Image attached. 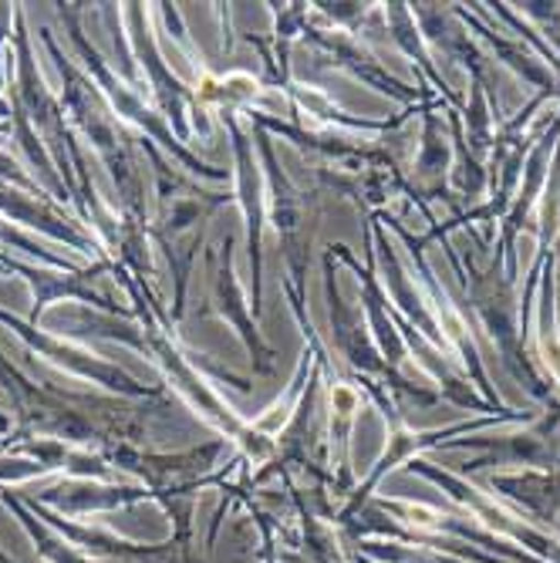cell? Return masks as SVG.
<instances>
[{
  "label": "cell",
  "instance_id": "6da1fadb",
  "mask_svg": "<svg viewBox=\"0 0 560 563\" xmlns=\"http://www.w3.org/2000/svg\"><path fill=\"white\" fill-rule=\"evenodd\" d=\"M0 382H4L18 408V435L44 432L72 442H106L119 449L142 426L139 408H125L119 401H101L88 395H65L58 388H41L18 375L4 354H0Z\"/></svg>",
  "mask_w": 560,
  "mask_h": 563
},
{
  "label": "cell",
  "instance_id": "7a4b0ae2",
  "mask_svg": "<svg viewBox=\"0 0 560 563\" xmlns=\"http://www.w3.org/2000/svg\"><path fill=\"white\" fill-rule=\"evenodd\" d=\"M44 41L51 47V55H55L62 75H65V101H68V109L75 112V119L81 122V129L91 135V142L98 145L101 152V159L109 163L112 176H116V186L122 189L125 202H129V210H135V199H139V176L132 169V152H129V139L109 122V112L106 106L98 101L95 88L62 58V51L55 47V41H51V34L44 31Z\"/></svg>",
  "mask_w": 560,
  "mask_h": 563
},
{
  "label": "cell",
  "instance_id": "3957f363",
  "mask_svg": "<svg viewBox=\"0 0 560 563\" xmlns=\"http://www.w3.org/2000/svg\"><path fill=\"white\" fill-rule=\"evenodd\" d=\"M0 321H4L8 328H14V331H18L31 347H37L41 354L55 357V362L75 368L78 375H85V378H91V382H98V385H109V388H116V391H122V395H152L149 388H142L139 382H132L125 372H119V368H112V365H106V362H95V357H88L85 351L62 347L58 341L44 338L34 324H24V321L11 318V314H4V311H0Z\"/></svg>",
  "mask_w": 560,
  "mask_h": 563
},
{
  "label": "cell",
  "instance_id": "277c9868",
  "mask_svg": "<svg viewBox=\"0 0 560 563\" xmlns=\"http://www.w3.org/2000/svg\"><path fill=\"white\" fill-rule=\"evenodd\" d=\"M0 213L14 217L18 223L37 227V230H44V233H51V236H58V240H65V243H72V246H88V240H85L68 220H62L55 210H47L37 196L18 192V189H11V186H0Z\"/></svg>",
  "mask_w": 560,
  "mask_h": 563
},
{
  "label": "cell",
  "instance_id": "5b68a950",
  "mask_svg": "<svg viewBox=\"0 0 560 563\" xmlns=\"http://www.w3.org/2000/svg\"><path fill=\"white\" fill-rule=\"evenodd\" d=\"M4 503H8V506L14 509L18 517H21V523H24V527L31 530V537H34L37 550H41V553H44V556H47L51 563H91V560L78 556V553H75V550H72L68 543H62L58 537H51L47 530H41V527L34 523V517L28 514V509H24V506H21V503H18V499H14L11 493H4Z\"/></svg>",
  "mask_w": 560,
  "mask_h": 563
},
{
  "label": "cell",
  "instance_id": "8992f818",
  "mask_svg": "<svg viewBox=\"0 0 560 563\" xmlns=\"http://www.w3.org/2000/svg\"><path fill=\"white\" fill-rule=\"evenodd\" d=\"M0 179H14V183H21V186H28V189H34L28 179H24V173L8 159V156H0Z\"/></svg>",
  "mask_w": 560,
  "mask_h": 563
},
{
  "label": "cell",
  "instance_id": "52a82bcc",
  "mask_svg": "<svg viewBox=\"0 0 560 563\" xmlns=\"http://www.w3.org/2000/svg\"><path fill=\"white\" fill-rule=\"evenodd\" d=\"M4 426H8V422H4V416H0V429H4Z\"/></svg>",
  "mask_w": 560,
  "mask_h": 563
},
{
  "label": "cell",
  "instance_id": "ba28073f",
  "mask_svg": "<svg viewBox=\"0 0 560 563\" xmlns=\"http://www.w3.org/2000/svg\"><path fill=\"white\" fill-rule=\"evenodd\" d=\"M0 112H8V109H4V101H0Z\"/></svg>",
  "mask_w": 560,
  "mask_h": 563
},
{
  "label": "cell",
  "instance_id": "9c48e42d",
  "mask_svg": "<svg viewBox=\"0 0 560 563\" xmlns=\"http://www.w3.org/2000/svg\"><path fill=\"white\" fill-rule=\"evenodd\" d=\"M0 267H4V264H0Z\"/></svg>",
  "mask_w": 560,
  "mask_h": 563
}]
</instances>
